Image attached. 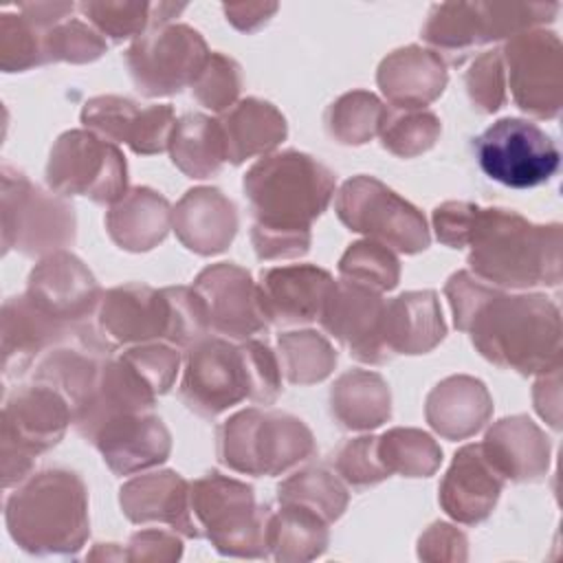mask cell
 Masks as SVG:
<instances>
[{
  "label": "cell",
  "mask_w": 563,
  "mask_h": 563,
  "mask_svg": "<svg viewBox=\"0 0 563 563\" xmlns=\"http://www.w3.org/2000/svg\"><path fill=\"white\" fill-rule=\"evenodd\" d=\"M282 391L277 356L262 341L233 343L207 334L185 350L178 396L183 405L205 420L249 400L273 405Z\"/></svg>",
  "instance_id": "7a4b0ae2"
},
{
  "label": "cell",
  "mask_w": 563,
  "mask_h": 563,
  "mask_svg": "<svg viewBox=\"0 0 563 563\" xmlns=\"http://www.w3.org/2000/svg\"><path fill=\"white\" fill-rule=\"evenodd\" d=\"M97 328L114 347L169 343L183 352L211 332L205 301L194 286L158 290L139 282L101 295Z\"/></svg>",
  "instance_id": "5b68a950"
},
{
  "label": "cell",
  "mask_w": 563,
  "mask_h": 563,
  "mask_svg": "<svg viewBox=\"0 0 563 563\" xmlns=\"http://www.w3.org/2000/svg\"><path fill=\"white\" fill-rule=\"evenodd\" d=\"M444 59L422 46H405L389 53L380 66L376 81L394 108H424L438 99L446 86Z\"/></svg>",
  "instance_id": "83f0119b"
},
{
  "label": "cell",
  "mask_w": 563,
  "mask_h": 563,
  "mask_svg": "<svg viewBox=\"0 0 563 563\" xmlns=\"http://www.w3.org/2000/svg\"><path fill=\"white\" fill-rule=\"evenodd\" d=\"M158 391L145 378V374L123 354H112L88 394V398L75 409L73 424L77 433L90 444L101 429L110 422L150 413L154 409Z\"/></svg>",
  "instance_id": "44dd1931"
},
{
  "label": "cell",
  "mask_w": 563,
  "mask_h": 563,
  "mask_svg": "<svg viewBox=\"0 0 563 563\" xmlns=\"http://www.w3.org/2000/svg\"><path fill=\"white\" fill-rule=\"evenodd\" d=\"M44 33L20 11L0 15V66L4 73L29 70L44 62Z\"/></svg>",
  "instance_id": "ee69618b"
},
{
  "label": "cell",
  "mask_w": 563,
  "mask_h": 563,
  "mask_svg": "<svg viewBox=\"0 0 563 563\" xmlns=\"http://www.w3.org/2000/svg\"><path fill=\"white\" fill-rule=\"evenodd\" d=\"M119 501L132 523H165L183 537L198 539L189 512V482L176 471H158L130 479L121 486Z\"/></svg>",
  "instance_id": "d4e9b609"
},
{
  "label": "cell",
  "mask_w": 563,
  "mask_h": 563,
  "mask_svg": "<svg viewBox=\"0 0 563 563\" xmlns=\"http://www.w3.org/2000/svg\"><path fill=\"white\" fill-rule=\"evenodd\" d=\"M24 295L35 308L62 325L81 328L90 323L103 292L77 255L55 251L33 266Z\"/></svg>",
  "instance_id": "ac0fdd59"
},
{
  "label": "cell",
  "mask_w": 563,
  "mask_h": 563,
  "mask_svg": "<svg viewBox=\"0 0 563 563\" xmlns=\"http://www.w3.org/2000/svg\"><path fill=\"white\" fill-rule=\"evenodd\" d=\"M108 44L97 29L77 18H68L44 33V62L86 64L106 53Z\"/></svg>",
  "instance_id": "f6af8a7d"
},
{
  "label": "cell",
  "mask_w": 563,
  "mask_h": 563,
  "mask_svg": "<svg viewBox=\"0 0 563 563\" xmlns=\"http://www.w3.org/2000/svg\"><path fill=\"white\" fill-rule=\"evenodd\" d=\"M556 11L559 4L537 2H444L431 9L422 37L446 62L462 64L479 46L537 29L550 22Z\"/></svg>",
  "instance_id": "9c48e42d"
},
{
  "label": "cell",
  "mask_w": 563,
  "mask_h": 563,
  "mask_svg": "<svg viewBox=\"0 0 563 563\" xmlns=\"http://www.w3.org/2000/svg\"><path fill=\"white\" fill-rule=\"evenodd\" d=\"M4 521L31 554H77L90 534L86 484L68 468L35 473L7 497Z\"/></svg>",
  "instance_id": "8992f818"
},
{
  "label": "cell",
  "mask_w": 563,
  "mask_h": 563,
  "mask_svg": "<svg viewBox=\"0 0 563 563\" xmlns=\"http://www.w3.org/2000/svg\"><path fill=\"white\" fill-rule=\"evenodd\" d=\"M330 409L343 429L367 431L380 427L391 416L389 387L374 372H345L330 391Z\"/></svg>",
  "instance_id": "836d02e7"
},
{
  "label": "cell",
  "mask_w": 563,
  "mask_h": 563,
  "mask_svg": "<svg viewBox=\"0 0 563 563\" xmlns=\"http://www.w3.org/2000/svg\"><path fill=\"white\" fill-rule=\"evenodd\" d=\"M277 501L303 506L332 523L343 515L347 493L330 471L303 468L277 486Z\"/></svg>",
  "instance_id": "ab89813d"
},
{
  "label": "cell",
  "mask_w": 563,
  "mask_h": 563,
  "mask_svg": "<svg viewBox=\"0 0 563 563\" xmlns=\"http://www.w3.org/2000/svg\"><path fill=\"white\" fill-rule=\"evenodd\" d=\"M334 468L356 490H363L389 477L376 455L374 435H363L345 442L334 455Z\"/></svg>",
  "instance_id": "c3c4849f"
},
{
  "label": "cell",
  "mask_w": 563,
  "mask_h": 563,
  "mask_svg": "<svg viewBox=\"0 0 563 563\" xmlns=\"http://www.w3.org/2000/svg\"><path fill=\"white\" fill-rule=\"evenodd\" d=\"M189 512L198 539L205 537L224 556L264 559L271 554L273 508L257 504L253 486L218 471L189 482Z\"/></svg>",
  "instance_id": "52a82bcc"
},
{
  "label": "cell",
  "mask_w": 563,
  "mask_h": 563,
  "mask_svg": "<svg viewBox=\"0 0 563 563\" xmlns=\"http://www.w3.org/2000/svg\"><path fill=\"white\" fill-rule=\"evenodd\" d=\"M325 545L328 521L323 517L297 504H279V510H273L268 528V548L275 559H314L325 550Z\"/></svg>",
  "instance_id": "8d00e7d4"
},
{
  "label": "cell",
  "mask_w": 563,
  "mask_h": 563,
  "mask_svg": "<svg viewBox=\"0 0 563 563\" xmlns=\"http://www.w3.org/2000/svg\"><path fill=\"white\" fill-rule=\"evenodd\" d=\"M79 328L59 321L35 308L22 292L2 306V369L7 378H18L33 369L35 358L53 345L70 339Z\"/></svg>",
  "instance_id": "cb8c5ba5"
},
{
  "label": "cell",
  "mask_w": 563,
  "mask_h": 563,
  "mask_svg": "<svg viewBox=\"0 0 563 563\" xmlns=\"http://www.w3.org/2000/svg\"><path fill=\"white\" fill-rule=\"evenodd\" d=\"M279 369L292 385H312L323 380L336 365V352L321 334L312 330L284 332L277 339Z\"/></svg>",
  "instance_id": "f35d334b"
},
{
  "label": "cell",
  "mask_w": 563,
  "mask_h": 563,
  "mask_svg": "<svg viewBox=\"0 0 563 563\" xmlns=\"http://www.w3.org/2000/svg\"><path fill=\"white\" fill-rule=\"evenodd\" d=\"M493 400L482 380L451 376L438 383L427 396V422L449 440H462L484 427Z\"/></svg>",
  "instance_id": "1f68e13d"
},
{
  "label": "cell",
  "mask_w": 563,
  "mask_h": 563,
  "mask_svg": "<svg viewBox=\"0 0 563 563\" xmlns=\"http://www.w3.org/2000/svg\"><path fill=\"white\" fill-rule=\"evenodd\" d=\"M73 422V407L55 387L31 380L13 389L2 407V486L24 482L33 460L53 449Z\"/></svg>",
  "instance_id": "30bf717a"
},
{
  "label": "cell",
  "mask_w": 563,
  "mask_h": 563,
  "mask_svg": "<svg viewBox=\"0 0 563 563\" xmlns=\"http://www.w3.org/2000/svg\"><path fill=\"white\" fill-rule=\"evenodd\" d=\"M46 183L59 196H86L114 205L128 191V165L117 143L92 130L64 132L48 156Z\"/></svg>",
  "instance_id": "5bb4252c"
},
{
  "label": "cell",
  "mask_w": 563,
  "mask_h": 563,
  "mask_svg": "<svg viewBox=\"0 0 563 563\" xmlns=\"http://www.w3.org/2000/svg\"><path fill=\"white\" fill-rule=\"evenodd\" d=\"M341 279L367 286L376 292H385L398 286L400 279V264L391 249L363 240L350 244V249L339 260Z\"/></svg>",
  "instance_id": "7bdbcfd3"
},
{
  "label": "cell",
  "mask_w": 563,
  "mask_h": 563,
  "mask_svg": "<svg viewBox=\"0 0 563 563\" xmlns=\"http://www.w3.org/2000/svg\"><path fill=\"white\" fill-rule=\"evenodd\" d=\"M501 51L504 73L517 108L552 119L563 101V46L556 33L528 29L506 42Z\"/></svg>",
  "instance_id": "2e32d148"
},
{
  "label": "cell",
  "mask_w": 563,
  "mask_h": 563,
  "mask_svg": "<svg viewBox=\"0 0 563 563\" xmlns=\"http://www.w3.org/2000/svg\"><path fill=\"white\" fill-rule=\"evenodd\" d=\"M218 121L224 134L227 161L231 165L264 156L277 147L288 132L282 112L273 103L255 97L235 101Z\"/></svg>",
  "instance_id": "d6a6232c"
},
{
  "label": "cell",
  "mask_w": 563,
  "mask_h": 563,
  "mask_svg": "<svg viewBox=\"0 0 563 563\" xmlns=\"http://www.w3.org/2000/svg\"><path fill=\"white\" fill-rule=\"evenodd\" d=\"M466 90L482 112H495L506 101V73H504V59L501 51H486L482 53L468 68L466 77Z\"/></svg>",
  "instance_id": "7dc6e473"
},
{
  "label": "cell",
  "mask_w": 563,
  "mask_h": 563,
  "mask_svg": "<svg viewBox=\"0 0 563 563\" xmlns=\"http://www.w3.org/2000/svg\"><path fill=\"white\" fill-rule=\"evenodd\" d=\"M77 11L86 18L92 29L114 44L125 40H139L152 29L169 24L185 4L174 2H123V0H101V2H79Z\"/></svg>",
  "instance_id": "e575fe53"
},
{
  "label": "cell",
  "mask_w": 563,
  "mask_h": 563,
  "mask_svg": "<svg viewBox=\"0 0 563 563\" xmlns=\"http://www.w3.org/2000/svg\"><path fill=\"white\" fill-rule=\"evenodd\" d=\"M242 88V70L240 64L224 53H211L207 66L202 68L200 77L191 86L194 99L213 110V112H227Z\"/></svg>",
  "instance_id": "bcb514c9"
},
{
  "label": "cell",
  "mask_w": 563,
  "mask_h": 563,
  "mask_svg": "<svg viewBox=\"0 0 563 563\" xmlns=\"http://www.w3.org/2000/svg\"><path fill=\"white\" fill-rule=\"evenodd\" d=\"M90 444L114 475H132L165 462L172 438L163 420L150 411L110 422Z\"/></svg>",
  "instance_id": "484cf974"
},
{
  "label": "cell",
  "mask_w": 563,
  "mask_h": 563,
  "mask_svg": "<svg viewBox=\"0 0 563 563\" xmlns=\"http://www.w3.org/2000/svg\"><path fill=\"white\" fill-rule=\"evenodd\" d=\"M194 290L202 297L209 330L229 341H246L253 334L268 330V319L262 310L260 288L251 273L233 262H218L198 273Z\"/></svg>",
  "instance_id": "d6986e66"
},
{
  "label": "cell",
  "mask_w": 563,
  "mask_h": 563,
  "mask_svg": "<svg viewBox=\"0 0 563 563\" xmlns=\"http://www.w3.org/2000/svg\"><path fill=\"white\" fill-rule=\"evenodd\" d=\"M172 227L185 249L198 255H216L233 242L238 213L220 189L196 187L172 209Z\"/></svg>",
  "instance_id": "4316f807"
},
{
  "label": "cell",
  "mask_w": 563,
  "mask_h": 563,
  "mask_svg": "<svg viewBox=\"0 0 563 563\" xmlns=\"http://www.w3.org/2000/svg\"><path fill=\"white\" fill-rule=\"evenodd\" d=\"M172 163L189 178H209L227 163L224 134L218 119L189 112L176 121L169 141Z\"/></svg>",
  "instance_id": "d590c367"
},
{
  "label": "cell",
  "mask_w": 563,
  "mask_h": 563,
  "mask_svg": "<svg viewBox=\"0 0 563 563\" xmlns=\"http://www.w3.org/2000/svg\"><path fill=\"white\" fill-rule=\"evenodd\" d=\"M501 473L486 457L482 442L462 446L440 484V506L460 523H479L495 508L504 488Z\"/></svg>",
  "instance_id": "603a6c76"
},
{
  "label": "cell",
  "mask_w": 563,
  "mask_h": 563,
  "mask_svg": "<svg viewBox=\"0 0 563 563\" xmlns=\"http://www.w3.org/2000/svg\"><path fill=\"white\" fill-rule=\"evenodd\" d=\"M81 123L112 143H125L134 154L152 156L169 150L176 114L169 103L141 106L128 97L101 95L84 103Z\"/></svg>",
  "instance_id": "ffe728a7"
},
{
  "label": "cell",
  "mask_w": 563,
  "mask_h": 563,
  "mask_svg": "<svg viewBox=\"0 0 563 563\" xmlns=\"http://www.w3.org/2000/svg\"><path fill=\"white\" fill-rule=\"evenodd\" d=\"M482 449L504 479L534 482L548 471L550 442L526 416H512L495 422L486 433Z\"/></svg>",
  "instance_id": "f1b7e54d"
},
{
  "label": "cell",
  "mask_w": 563,
  "mask_h": 563,
  "mask_svg": "<svg viewBox=\"0 0 563 563\" xmlns=\"http://www.w3.org/2000/svg\"><path fill=\"white\" fill-rule=\"evenodd\" d=\"M477 205L473 202H444L433 209V229L442 244L449 249H464L466 233L473 222Z\"/></svg>",
  "instance_id": "681fc988"
},
{
  "label": "cell",
  "mask_w": 563,
  "mask_h": 563,
  "mask_svg": "<svg viewBox=\"0 0 563 563\" xmlns=\"http://www.w3.org/2000/svg\"><path fill=\"white\" fill-rule=\"evenodd\" d=\"M209 55L196 29L169 22L134 40L125 53V66L143 97H172L196 84Z\"/></svg>",
  "instance_id": "9a60e30c"
},
{
  "label": "cell",
  "mask_w": 563,
  "mask_h": 563,
  "mask_svg": "<svg viewBox=\"0 0 563 563\" xmlns=\"http://www.w3.org/2000/svg\"><path fill=\"white\" fill-rule=\"evenodd\" d=\"M334 277L314 264L273 266L260 273V301L268 323L279 328L319 321Z\"/></svg>",
  "instance_id": "7402d4cb"
},
{
  "label": "cell",
  "mask_w": 563,
  "mask_h": 563,
  "mask_svg": "<svg viewBox=\"0 0 563 563\" xmlns=\"http://www.w3.org/2000/svg\"><path fill=\"white\" fill-rule=\"evenodd\" d=\"M277 11V4H251V2H242V4H224V13L227 20L240 29V31H255L260 29L264 22H268V18Z\"/></svg>",
  "instance_id": "816d5d0a"
},
{
  "label": "cell",
  "mask_w": 563,
  "mask_h": 563,
  "mask_svg": "<svg viewBox=\"0 0 563 563\" xmlns=\"http://www.w3.org/2000/svg\"><path fill=\"white\" fill-rule=\"evenodd\" d=\"M253 213L260 260H290L310 249V227L334 196V174L310 154L286 150L262 156L242 180Z\"/></svg>",
  "instance_id": "6da1fadb"
},
{
  "label": "cell",
  "mask_w": 563,
  "mask_h": 563,
  "mask_svg": "<svg viewBox=\"0 0 563 563\" xmlns=\"http://www.w3.org/2000/svg\"><path fill=\"white\" fill-rule=\"evenodd\" d=\"M446 334L438 295L409 290L385 303V345L394 354H424Z\"/></svg>",
  "instance_id": "f546056e"
},
{
  "label": "cell",
  "mask_w": 563,
  "mask_h": 563,
  "mask_svg": "<svg viewBox=\"0 0 563 563\" xmlns=\"http://www.w3.org/2000/svg\"><path fill=\"white\" fill-rule=\"evenodd\" d=\"M477 352L523 376L561 367V314L545 295H506L493 288L464 325Z\"/></svg>",
  "instance_id": "277c9868"
},
{
  "label": "cell",
  "mask_w": 563,
  "mask_h": 563,
  "mask_svg": "<svg viewBox=\"0 0 563 563\" xmlns=\"http://www.w3.org/2000/svg\"><path fill=\"white\" fill-rule=\"evenodd\" d=\"M479 169L510 189H532L554 178L561 152L554 139L537 123L504 117L473 139Z\"/></svg>",
  "instance_id": "4fadbf2b"
},
{
  "label": "cell",
  "mask_w": 563,
  "mask_h": 563,
  "mask_svg": "<svg viewBox=\"0 0 563 563\" xmlns=\"http://www.w3.org/2000/svg\"><path fill=\"white\" fill-rule=\"evenodd\" d=\"M75 242V211L64 196L44 191L2 165V246L22 255H51Z\"/></svg>",
  "instance_id": "8fae6325"
},
{
  "label": "cell",
  "mask_w": 563,
  "mask_h": 563,
  "mask_svg": "<svg viewBox=\"0 0 563 563\" xmlns=\"http://www.w3.org/2000/svg\"><path fill=\"white\" fill-rule=\"evenodd\" d=\"M172 227V207L165 196L150 187L130 189L106 213V229L112 242L132 253L161 244Z\"/></svg>",
  "instance_id": "4dcf8cb0"
},
{
  "label": "cell",
  "mask_w": 563,
  "mask_h": 563,
  "mask_svg": "<svg viewBox=\"0 0 563 563\" xmlns=\"http://www.w3.org/2000/svg\"><path fill=\"white\" fill-rule=\"evenodd\" d=\"M376 455L387 471L405 477H429L442 462V449L418 429H389L376 438Z\"/></svg>",
  "instance_id": "74e56055"
},
{
  "label": "cell",
  "mask_w": 563,
  "mask_h": 563,
  "mask_svg": "<svg viewBox=\"0 0 563 563\" xmlns=\"http://www.w3.org/2000/svg\"><path fill=\"white\" fill-rule=\"evenodd\" d=\"M167 534H169L167 530H156V528H147V530H141V532L132 534V539L128 543L130 545L128 559H132V561L178 559L180 548H156L161 541L167 539Z\"/></svg>",
  "instance_id": "f907efd6"
},
{
  "label": "cell",
  "mask_w": 563,
  "mask_h": 563,
  "mask_svg": "<svg viewBox=\"0 0 563 563\" xmlns=\"http://www.w3.org/2000/svg\"><path fill=\"white\" fill-rule=\"evenodd\" d=\"M440 119L424 108H394L385 106L378 136L383 147L396 156L411 158L429 147L440 136Z\"/></svg>",
  "instance_id": "b9f144b4"
},
{
  "label": "cell",
  "mask_w": 563,
  "mask_h": 563,
  "mask_svg": "<svg viewBox=\"0 0 563 563\" xmlns=\"http://www.w3.org/2000/svg\"><path fill=\"white\" fill-rule=\"evenodd\" d=\"M473 275L499 288L561 284V224H532L512 209L477 207L466 233Z\"/></svg>",
  "instance_id": "3957f363"
},
{
  "label": "cell",
  "mask_w": 563,
  "mask_h": 563,
  "mask_svg": "<svg viewBox=\"0 0 563 563\" xmlns=\"http://www.w3.org/2000/svg\"><path fill=\"white\" fill-rule=\"evenodd\" d=\"M334 209L350 231L398 253L413 255L431 242L424 216L372 176L361 174L345 180L336 191Z\"/></svg>",
  "instance_id": "7c38bea8"
},
{
  "label": "cell",
  "mask_w": 563,
  "mask_h": 563,
  "mask_svg": "<svg viewBox=\"0 0 563 563\" xmlns=\"http://www.w3.org/2000/svg\"><path fill=\"white\" fill-rule=\"evenodd\" d=\"M385 303L387 299H383L380 292L347 279H336L319 323L358 363L383 365L391 358L385 345Z\"/></svg>",
  "instance_id": "e0dca14e"
},
{
  "label": "cell",
  "mask_w": 563,
  "mask_h": 563,
  "mask_svg": "<svg viewBox=\"0 0 563 563\" xmlns=\"http://www.w3.org/2000/svg\"><path fill=\"white\" fill-rule=\"evenodd\" d=\"M383 101L367 92L354 90L339 97L325 112V128L343 145H363L378 134L383 123Z\"/></svg>",
  "instance_id": "60d3db41"
},
{
  "label": "cell",
  "mask_w": 563,
  "mask_h": 563,
  "mask_svg": "<svg viewBox=\"0 0 563 563\" xmlns=\"http://www.w3.org/2000/svg\"><path fill=\"white\" fill-rule=\"evenodd\" d=\"M220 464L255 477L279 475L317 453L310 429L295 416L249 407L218 427Z\"/></svg>",
  "instance_id": "ba28073f"
}]
</instances>
